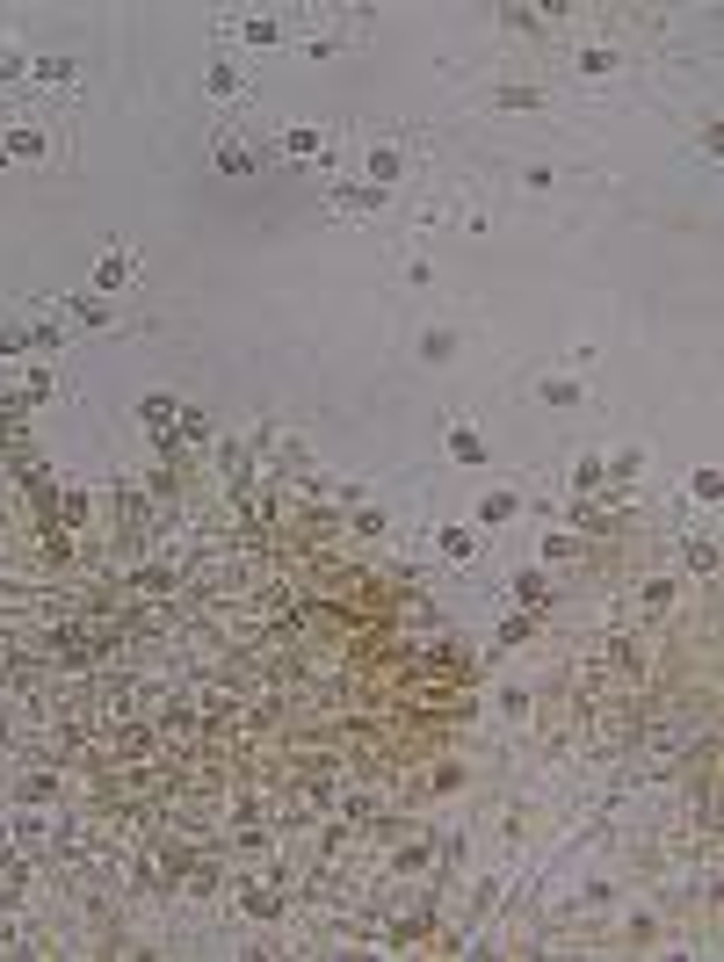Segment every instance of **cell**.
<instances>
[{"label": "cell", "instance_id": "6da1fadb", "mask_svg": "<svg viewBox=\"0 0 724 962\" xmlns=\"http://www.w3.org/2000/svg\"><path fill=\"white\" fill-rule=\"evenodd\" d=\"M377 210H384V181H355V189L341 181L334 189V217H377Z\"/></svg>", "mask_w": 724, "mask_h": 962}, {"label": "cell", "instance_id": "7a4b0ae2", "mask_svg": "<svg viewBox=\"0 0 724 962\" xmlns=\"http://www.w3.org/2000/svg\"><path fill=\"white\" fill-rule=\"evenodd\" d=\"M131 275H138V254H131V246H109V261L95 268V283H102V290H124Z\"/></svg>", "mask_w": 724, "mask_h": 962}]
</instances>
